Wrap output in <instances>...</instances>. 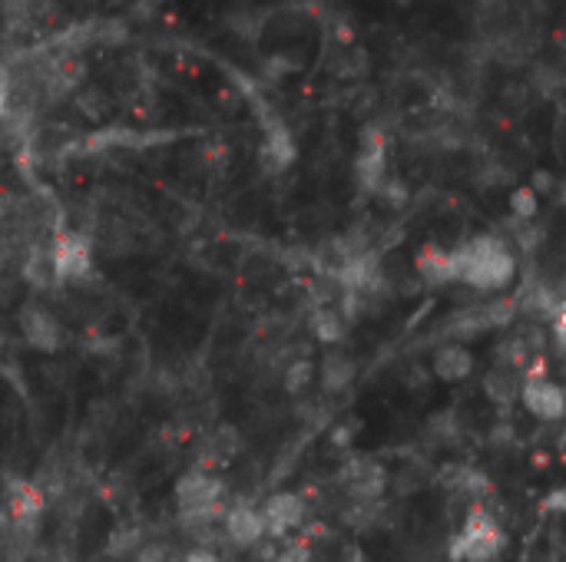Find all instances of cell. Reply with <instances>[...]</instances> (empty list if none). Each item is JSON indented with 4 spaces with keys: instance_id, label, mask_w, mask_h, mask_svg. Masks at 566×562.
Here are the masks:
<instances>
[{
    "instance_id": "6da1fadb",
    "label": "cell",
    "mask_w": 566,
    "mask_h": 562,
    "mask_svg": "<svg viewBox=\"0 0 566 562\" xmlns=\"http://www.w3.org/2000/svg\"><path fill=\"white\" fill-rule=\"evenodd\" d=\"M458 282L477 291H504L517 275V259L497 236H477L455 252Z\"/></svg>"
},
{
    "instance_id": "7a4b0ae2",
    "label": "cell",
    "mask_w": 566,
    "mask_h": 562,
    "mask_svg": "<svg viewBox=\"0 0 566 562\" xmlns=\"http://www.w3.org/2000/svg\"><path fill=\"white\" fill-rule=\"evenodd\" d=\"M173 503L182 523H205L219 519L225 510V480L215 470H186L173 487Z\"/></svg>"
},
{
    "instance_id": "3957f363",
    "label": "cell",
    "mask_w": 566,
    "mask_h": 562,
    "mask_svg": "<svg viewBox=\"0 0 566 562\" xmlns=\"http://www.w3.org/2000/svg\"><path fill=\"white\" fill-rule=\"evenodd\" d=\"M507 536L500 529V523L494 516H487L484 510H471L461 536L450 546V555L458 562H494L504 549Z\"/></svg>"
},
{
    "instance_id": "277c9868",
    "label": "cell",
    "mask_w": 566,
    "mask_h": 562,
    "mask_svg": "<svg viewBox=\"0 0 566 562\" xmlns=\"http://www.w3.org/2000/svg\"><path fill=\"white\" fill-rule=\"evenodd\" d=\"M50 259H54V275L57 285L83 282L93 275V246L86 236L73 229H60L50 242Z\"/></svg>"
},
{
    "instance_id": "5b68a950",
    "label": "cell",
    "mask_w": 566,
    "mask_h": 562,
    "mask_svg": "<svg viewBox=\"0 0 566 562\" xmlns=\"http://www.w3.org/2000/svg\"><path fill=\"white\" fill-rule=\"evenodd\" d=\"M222 539L229 546H236V549H256L262 539H269L262 506L233 503L229 510L222 513Z\"/></svg>"
},
{
    "instance_id": "8992f818",
    "label": "cell",
    "mask_w": 566,
    "mask_h": 562,
    "mask_svg": "<svg viewBox=\"0 0 566 562\" xmlns=\"http://www.w3.org/2000/svg\"><path fill=\"white\" fill-rule=\"evenodd\" d=\"M21 334H24V342L40 355H57L67 342V331H63L60 318L40 304H27L21 311Z\"/></svg>"
},
{
    "instance_id": "52a82bcc",
    "label": "cell",
    "mask_w": 566,
    "mask_h": 562,
    "mask_svg": "<svg viewBox=\"0 0 566 562\" xmlns=\"http://www.w3.org/2000/svg\"><path fill=\"white\" fill-rule=\"evenodd\" d=\"M262 516H266V533L269 539H285L288 533L302 529L305 519H308V503L302 493H292V490H282V493H272L266 503H262Z\"/></svg>"
},
{
    "instance_id": "ba28073f",
    "label": "cell",
    "mask_w": 566,
    "mask_h": 562,
    "mask_svg": "<svg viewBox=\"0 0 566 562\" xmlns=\"http://www.w3.org/2000/svg\"><path fill=\"white\" fill-rule=\"evenodd\" d=\"M385 172H388V140L381 130H365L362 150L355 159V176L365 192H381L385 189Z\"/></svg>"
},
{
    "instance_id": "9c48e42d",
    "label": "cell",
    "mask_w": 566,
    "mask_h": 562,
    "mask_svg": "<svg viewBox=\"0 0 566 562\" xmlns=\"http://www.w3.org/2000/svg\"><path fill=\"white\" fill-rule=\"evenodd\" d=\"M342 483L352 503H378L381 493L388 490V470L378 461L358 457V461H349V467L342 470Z\"/></svg>"
},
{
    "instance_id": "30bf717a",
    "label": "cell",
    "mask_w": 566,
    "mask_h": 562,
    "mask_svg": "<svg viewBox=\"0 0 566 562\" xmlns=\"http://www.w3.org/2000/svg\"><path fill=\"white\" fill-rule=\"evenodd\" d=\"M520 404L527 414H533L543 423H556L566 417V391L553 381H523L520 384Z\"/></svg>"
},
{
    "instance_id": "8fae6325",
    "label": "cell",
    "mask_w": 566,
    "mask_h": 562,
    "mask_svg": "<svg viewBox=\"0 0 566 562\" xmlns=\"http://www.w3.org/2000/svg\"><path fill=\"white\" fill-rule=\"evenodd\" d=\"M431 371H434V378L444 381V384H458V381H464V378L474 371V355H471L464 345H444V348L434 355Z\"/></svg>"
},
{
    "instance_id": "7c38bea8",
    "label": "cell",
    "mask_w": 566,
    "mask_h": 562,
    "mask_svg": "<svg viewBox=\"0 0 566 562\" xmlns=\"http://www.w3.org/2000/svg\"><path fill=\"white\" fill-rule=\"evenodd\" d=\"M308 327H311V334L318 337L321 345L334 348V345L345 342V334H349V318H345V311L338 308V304H318V308L311 311Z\"/></svg>"
},
{
    "instance_id": "4fadbf2b",
    "label": "cell",
    "mask_w": 566,
    "mask_h": 562,
    "mask_svg": "<svg viewBox=\"0 0 566 562\" xmlns=\"http://www.w3.org/2000/svg\"><path fill=\"white\" fill-rule=\"evenodd\" d=\"M414 272L424 278V285L437 288L447 282H458V262L455 252H440V249H424L414 262Z\"/></svg>"
},
{
    "instance_id": "5bb4252c",
    "label": "cell",
    "mask_w": 566,
    "mask_h": 562,
    "mask_svg": "<svg viewBox=\"0 0 566 562\" xmlns=\"http://www.w3.org/2000/svg\"><path fill=\"white\" fill-rule=\"evenodd\" d=\"M355 374H358V364H355V358H349L345 351H331V355H325V361H321V368H318V381H321V387H325L328 394H342L345 387H352Z\"/></svg>"
},
{
    "instance_id": "9a60e30c",
    "label": "cell",
    "mask_w": 566,
    "mask_h": 562,
    "mask_svg": "<svg viewBox=\"0 0 566 562\" xmlns=\"http://www.w3.org/2000/svg\"><path fill=\"white\" fill-rule=\"evenodd\" d=\"M262 159L272 172H282L295 163V140L285 127H272L262 146Z\"/></svg>"
},
{
    "instance_id": "2e32d148",
    "label": "cell",
    "mask_w": 566,
    "mask_h": 562,
    "mask_svg": "<svg viewBox=\"0 0 566 562\" xmlns=\"http://www.w3.org/2000/svg\"><path fill=\"white\" fill-rule=\"evenodd\" d=\"M24 282H27L31 288H54V285H57L50 249L34 246V249L27 252V259H24Z\"/></svg>"
},
{
    "instance_id": "e0dca14e",
    "label": "cell",
    "mask_w": 566,
    "mask_h": 562,
    "mask_svg": "<svg viewBox=\"0 0 566 562\" xmlns=\"http://www.w3.org/2000/svg\"><path fill=\"white\" fill-rule=\"evenodd\" d=\"M143 533L140 526H117L106 539V555L109 559H137V552L143 549Z\"/></svg>"
},
{
    "instance_id": "ac0fdd59",
    "label": "cell",
    "mask_w": 566,
    "mask_h": 562,
    "mask_svg": "<svg viewBox=\"0 0 566 562\" xmlns=\"http://www.w3.org/2000/svg\"><path fill=\"white\" fill-rule=\"evenodd\" d=\"M315 374H318V368H315L308 358H295V361L282 371V387H285L288 394H305L308 384L315 381Z\"/></svg>"
},
{
    "instance_id": "d6986e66",
    "label": "cell",
    "mask_w": 566,
    "mask_h": 562,
    "mask_svg": "<svg viewBox=\"0 0 566 562\" xmlns=\"http://www.w3.org/2000/svg\"><path fill=\"white\" fill-rule=\"evenodd\" d=\"M510 212H514L517 222H530L540 212V195L530 186H517L510 192Z\"/></svg>"
},
{
    "instance_id": "ffe728a7",
    "label": "cell",
    "mask_w": 566,
    "mask_h": 562,
    "mask_svg": "<svg viewBox=\"0 0 566 562\" xmlns=\"http://www.w3.org/2000/svg\"><path fill=\"white\" fill-rule=\"evenodd\" d=\"M487 394L494 397V400H500V404H507L510 397H517V381H514V374H507V371H494L491 378H487Z\"/></svg>"
},
{
    "instance_id": "44dd1931",
    "label": "cell",
    "mask_w": 566,
    "mask_h": 562,
    "mask_svg": "<svg viewBox=\"0 0 566 562\" xmlns=\"http://www.w3.org/2000/svg\"><path fill=\"white\" fill-rule=\"evenodd\" d=\"M530 83H533L536 89H543V93H553V89H559V86L566 83V76H563V73H559L556 67L543 63V67H536V70H533Z\"/></svg>"
},
{
    "instance_id": "7402d4cb",
    "label": "cell",
    "mask_w": 566,
    "mask_h": 562,
    "mask_svg": "<svg viewBox=\"0 0 566 562\" xmlns=\"http://www.w3.org/2000/svg\"><path fill=\"white\" fill-rule=\"evenodd\" d=\"M500 99H504V106H510V109H523V106L530 103V83H507V86L500 89Z\"/></svg>"
},
{
    "instance_id": "603a6c76",
    "label": "cell",
    "mask_w": 566,
    "mask_h": 562,
    "mask_svg": "<svg viewBox=\"0 0 566 562\" xmlns=\"http://www.w3.org/2000/svg\"><path fill=\"white\" fill-rule=\"evenodd\" d=\"M275 562H311V552H308L305 542H288V546L279 549Z\"/></svg>"
},
{
    "instance_id": "cb8c5ba5",
    "label": "cell",
    "mask_w": 566,
    "mask_h": 562,
    "mask_svg": "<svg viewBox=\"0 0 566 562\" xmlns=\"http://www.w3.org/2000/svg\"><path fill=\"white\" fill-rule=\"evenodd\" d=\"M553 186H556V179L550 176V172H543V169H536L533 172V182H530V189L540 195V192H553Z\"/></svg>"
},
{
    "instance_id": "d4e9b609",
    "label": "cell",
    "mask_w": 566,
    "mask_h": 562,
    "mask_svg": "<svg viewBox=\"0 0 566 562\" xmlns=\"http://www.w3.org/2000/svg\"><path fill=\"white\" fill-rule=\"evenodd\" d=\"M546 510H556V513H566V490H556L546 497Z\"/></svg>"
},
{
    "instance_id": "484cf974",
    "label": "cell",
    "mask_w": 566,
    "mask_h": 562,
    "mask_svg": "<svg viewBox=\"0 0 566 562\" xmlns=\"http://www.w3.org/2000/svg\"><path fill=\"white\" fill-rule=\"evenodd\" d=\"M355 430H358V423H342V430H334V443H349L352 437H355Z\"/></svg>"
},
{
    "instance_id": "4316f807",
    "label": "cell",
    "mask_w": 566,
    "mask_h": 562,
    "mask_svg": "<svg viewBox=\"0 0 566 562\" xmlns=\"http://www.w3.org/2000/svg\"><path fill=\"white\" fill-rule=\"evenodd\" d=\"M8 112H11V96H8V86L0 83V127H4L8 120Z\"/></svg>"
}]
</instances>
